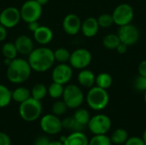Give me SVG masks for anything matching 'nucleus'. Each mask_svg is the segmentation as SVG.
I'll use <instances>...</instances> for the list:
<instances>
[{"instance_id": "1", "label": "nucleus", "mask_w": 146, "mask_h": 145, "mask_svg": "<svg viewBox=\"0 0 146 145\" xmlns=\"http://www.w3.org/2000/svg\"><path fill=\"white\" fill-rule=\"evenodd\" d=\"M27 62L32 70L38 73H44L50 69L56 62L54 51L47 47L33 49L28 55Z\"/></svg>"}, {"instance_id": "2", "label": "nucleus", "mask_w": 146, "mask_h": 145, "mask_svg": "<svg viewBox=\"0 0 146 145\" xmlns=\"http://www.w3.org/2000/svg\"><path fill=\"white\" fill-rule=\"evenodd\" d=\"M32 73V68L28 62L23 58L12 60L7 67L6 75L9 81L15 84H21L28 79Z\"/></svg>"}, {"instance_id": "3", "label": "nucleus", "mask_w": 146, "mask_h": 145, "mask_svg": "<svg viewBox=\"0 0 146 145\" xmlns=\"http://www.w3.org/2000/svg\"><path fill=\"white\" fill-rule=\"evenodd\" d=\"M86 100L87 105L95 111L104 110L110 103V95L107 90L98 86H92L88 91Z\"/></svg>"}, {"instance_id": "4", "label": "nucleus", "mask_w": 146, "mask_h": 145, "mask_svg": "<svg viewBox=\"0 0 146 145\" xmlns=\"http://www.w3.org/2000/svg\"><path fill=\"white\" fill-rule=\"evenodd\" d=\"M42 110L43 107L41 102L33 97L20 103L19 106V115L21 118L27 122L37 121L40 117Z\"/></svg>"}, {"instance_id": "5", "label": "nucleus", "mask_w": 146, "mask_h": 145, "mask_svg": "<svg viewBox=\"0 0 146 145\" xmlns=\"http://www.w3.org/2000/svg\"><path fill=\"white\" fill-rule=\"evenodd\" d=\"M62 100L66 103L68 109H76L80 108L85 99L82 90L76 85H68L64 87Z\"/></svg>"}, {"instance_id": "6", "label": "nucleus", "mask_w": 146, "mask_h": 145, "mask_svg": "<svg viewBox=\"0 0 146 145\" xmlns=\"http://www.w3.org/2000/svg\"><path fill=\"white\" fill-rule=\"evenodd\" d=\"M87 126L90 132L94 135L107 134L112 126L111 119L104 114H98L91 117Z\"/></svg>"}, {"instance_id": "7", "label": "nucleus", "mask_w": 146, "mask_h": 145, "mask_svg": "<svg viewBox=\"0 0 146 145\" xmlns=\"http://www.w3.org/2000/svg\"><path fill=\"white\" fill-rule=\"evenodd\" d=\"M20 12L21 20L26 23L37 21L41 17L42 6L36 0H27L22 4Z\"/></svg>"}, {"instance_id": "8", "label": "nucleus", "mask_w": 146, "mask_h": 145, "mask_svg": "<svg viewBox=\"0 0 146 145\" xmlns=\"http://www.w3.org/2000/svg\"><path fill=\"white\" fill-rule=\"evenodd\" d=\"M114 23L119 26L132 23L134 17L133 7L128 3H121L116 6L112 14Z\"/></svg>"}, {"instance_id": "9", "label": "nucleus", "mask_w": 146, "mask_h": 145, "mask_svg": "<svg viewBox=\"0 0 146 145\" xmlns=\"http://www.w3.org/2000/svg\"><path fill=\"white\" fill-rule=\"evenodd\" d=\"M92 59V53L88 50L80 48L71 53L68 62L72 68L81 70L86 68L91 64Z\"/></svg>"}, {"instance_id": "10", "label": "nucleus", "mask_w": 146, "mask_h": 145, "mask_svg": "<svg viewBox=\"0 0 146 145\" xmlns=\"http://www.w3.org/2000/svg\"><path fill=\"white\" fill-rule=\"evenodd\" d=\"M40 127L41 130L49 135L58 134L62 132V121L58 116L53 114H48L44 115L40 120Z\"/></svg>"}, {"instance_id": "11", "label": "nucleus", "mask_w": 146, "mask_h": 145, "mask_svg": "<svg viewBox=\"0 0 146 145\" xmlns=\"http://www.w3.org/2000/svg\"><path fill=\"white\" fill-rule=\"evenodd\" d=\"M117 35L120 38L121 42L127 44V46L135 44L140 37L138 27L132 23L120 26L117 32Z\"/></svg>"}, {"instance_id": "12", "label": "nucleus", "mask_w": 146, "mask_h": 145, "mask_svg": "<svg viewBox=\"0 0 146 145\" xmlns=\"http://www.w3.org/2000/svg\"><path fill=\"white\" fill-rule=\"evenodd\" d=\"M72 77H73L72 67L67 63H59L53 68L51 73L52 81L63 85L68 84L71 80Z\"/></svg>"}, {"instance_id": "13", "label": "nucleus", "mask_w": 146, "mask_h": 145, "mask_svg": "<svg viewBox=\"0 0 146 145\" xmlns=\"http://www.w3.org/2000/svg\"><path fill=\"white\" fill-rule=\"evenodd\" d=\"M21 19L20 9L15 7H8L0 12V24L6 28L15 27Z\"/></svg>"}, {"instance_id": "14", "label": "nucleus", "mask_w": 146, "mask_h": 145, "mask_svg": "<svg viewBox=\"0 0 146 145\" xmlns=\"http://www.w3.org/2000/svg\"><path fill=\"white\" fill-rule=\"evenodd\" d=\"M81 21L75 14L67 15L62 21L64 32L68 35H76L81 29Z\"/></svg>"}, {"instance_id": "15", "label": "nucleus", "mask_w": 146, "mask_h": 145, "mask_svg": "<svg viewBox=\"0 0 146 145\" xmlns=\"http://www.w3.org/2000/svg\"><path fill=\"white\" fill-rule=\"evenodd\" d=\"M18 54L23 56H28L33 50V42L27 35H20L16 38L15 41L14 42Z\"/></svg>"}, {"instance_id": "16", "label": "nucleus", "mask_w": 146, "mask_h": 145, "mask_svg": "<svg viewBox=\"0 0 146 145\" xmlns=\"http://www.w3.org/2000/svg\"><path fill=\"white\" fill-rule=\"evenodd\" d=\"M33 38L38 44L45 45L50 43L53 39V32L49 26H39V27L33 32Z\"/></svg>"}, {"instance_id": "17", "label": "nucleus", "mask_w": 146, "mask_h": 145, "mask_svg": "<svg viewBox=\"0 0 146 145\" xmlns=\"http://www.w3.org/2000/svg\"><path fill=\"white\" fill-rule=\"evenodd\" d=\"M98 20L94 17H88L81 23V32L86 38H92L97 35L99 31Z\"/></svg>"}, {"instance_id": "18", "label": "nucleus", "mask_w": 146, "mask_h": 145, "mask_svg": "<svg viewBox=\"0 0 146 145\" xmlns=\"http://www.w3.org/2000/svg\"><path fill=\"white\" fill-rule=\"evenodd\" d=\"M96 81V75L94 73L89 69H81L78 74L79 84L85 88H91L94 86Z\"/></svg>"}, {"instance_id": "19", "label": "nucleus", "mask_w": 146, "mask_h": 145, "mask_svg": "<svg viewBox=\"0 0 146 145\" xmlns=\"http://www.w3.org/2000/svg\"><path fill=\"white\" fill-rule=\"evenodd\" d=\"M89 140L82 132H73L63 141V145H88Z\"/></svg>"}, {"instance_id": "20", "label": "nucleus", "mask_w": 146, "mask_h": 145, "mask_svg": "<svg viewBox=\"0 0 146 145\" xmlns=\"http://www.w3.org/2000/svg\"><path fill=\"white\" fill-rule=\"evenodd\" d=\"M31 97V91L26 87H18L12 91V100L21 103Z\"/></svg>"}, {"instance_id": "21", "label": "nucleus", "mask_w": 146, "mask_h": 145, "mask_svg": "<svg viewBox=\"0 0 146 145\" xmlns=\"http://www.w3.org/2000/svg\"><path fill=\"white\" fill-rule=\"evenodd\" d=\"M110 138L112 144L121 145L124 144L129 137H128V132H127V130L123 128H118V129H115L112 132Z\"/></svg>"}, {"instance_id": "22", "label": "nucleus", "mask_w": 146, "mask_h": 145, "mask_svg": "<svg viewBox=\"0 0 146 145\" xmlns=\"http://www.w3.org/2000/svg\"><path fill=\"white\" fill-rule=\"evenodd\" d=\"M121 43V42L120 40L119 36L115 33H109L106 36H104L103 38L104 47L110 50H115Z\"/></svg>"}, {"instance_id": "23", "label": "nucleus", "mask_w": 146, "mask_h": 145, "mask_svg": "<svg viewBox=\"0 0 146 145\" xmlns=\"http://www.w3.org/2000/svg\"><path fill=\"white\" fill-rule=\"evenodd\" d=\"M95 84L97 86L103 89H109L113 84V78L108 73H101L96 76Z\"/></svg>"}, {"instance_id": "24", "label": "nucleus", "mask_w": 146, "mask_h": 145, "mask_svg": "<svg viewBox=\"0 0 146 145\" xmlns=\"http://www.w3.org/2000/svg\"><path fill=\"white\" fill-rule=\"evenodd\" d=\"M62 128L70 130L73 132H82L85 129V126L78 123L74 117H66L62 121Z\"/></svg>"}, {"instance_id": "25", "label": "nucleus", "mask_w": 146, "mask_h": 145, "mask_svg": "<svg viewBox=\"0 0 146 145\" xmlns=\"http://www.w3.org/2000/svg\"><path fill=\"white\" fill-rule=\"evenodd\" d=\"M30 91H31V97H33L36 100L41 101L42 99H44L46 97V95L48 93V89L44 84L38 83L33 86V88Z\"/></svg>"}, {"instance_id": "26", "label": "nucleus", "mask_w": 146, "mask_h": 145, "mask_svg": "<svg viewBox=\"0 0 146 145\" xmlns=\"http://www.w3.org/2000/svg\"><path fill=\"white\" fill-rule=\"evenodd\" d=\"M74 120L83 125V126H87L90 119H91V116H90V113L88 112V110H86V109H83V108H78L76 109L74 114Z\"/></svg>"}, {"instance_id": "27", "label": "nucleus", "mask_w": 146, "mask_h": 145, "mask_svg": "<svg viewBox=\"0 0 146 145\" xmlns=\"http://www.w3.org/2000/svg\"><path fill=\"white\" fill-rule=\"evenodd\" d=\"M12 100V91L5 85L0 84V109L7 107Z\"/></svg>"}, {"instance_id": "28", "label": "nucleus", "mask_w": 146, "mask_h": 145, "mask_svg": "<svg viewBox=\"0 0 146 145\" xmlns=\"http://www.w3.org/2000/svg\"><path fill=\"white\" fill-rule=\"evenodd\" d=\"M2 53L4 58H8L10 60H14L17 57L18 51L14 43L8 42L5 43L2 47Z\"/></svg>"}, {"instance_id": "29", "label": "nucleus", "mask_w": 146, "mask_h": 145, "mask_svg": "<svg viewBox=\"0 0 146 145\" xmlns=\"http://www.w3.org/2000/svg\"><path fill=\"white\" fill-rule=\"evenodd\" d=\"M63 91H64L63 85L53 82L52 84L50 85V86L48 88V94L51 98L58 99L62 97Z\"/></svg>"}, {"instance_id": "30", "label": "nucleus", "mask_w": 146, "mask_h": 145, "mask_svg": "<svg viewBox=\"0 0 146 145\" xmlns=\"http://www.w3.org/2000/svg\"><path fill=\"white\" fill-rule=\"evenodd\" d=\"M71 53L66 48H57L54 51V57L55 61L58 62L59 63H66L69 61Z\"/></svg>"}, {"instance_id": "31", "label": "nucleus", "mask_w": 146, "mask_h": 145, "mask_svg": "<svg viewBox=\"0 0 146 145\" xmlns=\"http://www.w3.org/2000/svg\"><path fill=\"white\" fill-rule=\"evenodd\" d=\"M88 145H112V142L106 134H99L94 135L89 140Z\"/></svg>"}, {"instance_id": "32", "label": "nucleus", "mask_w": 146, "mask_h": 145, "mask_svg": "<svg viewBox=\"0 0 146 145\" xmlns=\"http://www.w3.org/2000/svg\"><path fill=\"white\" fill-rule=\"evenodd\" d=\"M68 109V108L64 103V101L61 100V101H56L53 103L51 107V111L53 115L56 116H61V115H63L67 112Z\"/></svg>"}, {"instance_id": "33", "label": "nucleus", "mask_w": 146, "mask_h": 145, "mask_svg": "<svg viewBox=\"0 0 146 145\" xmlns=\"http://www.w3.org/2000/svg\"><path fill=\"white\" fill-rule=\"evenodd\" d=\"M98 22L100 27L102 28H108L110 27L114 24L113 16L110 14H102L98 17Z\"/></svg>"}, {"instance_id": "34", "label": "nucleus", "mask_w": 146, "mask_h": 145, "mask_svg": "<svg viewBox=\"0 0 146 145\" xmlns=\"http://www.w3.org/2000/svg\"><path fill=\"white\" fill-rule=\"evenodd\" d=\"M133 86L136 91H146V77L139 74L133 81Z\"/></svg>"}, {"instance_id": "35", "label": "nucleus", "mask_w": 146, "mask_h": 145, "mask_svg": "<svg viewBox=\"0 0 146 145\" xmlns=\"http://www.w3.org/2000/svg\"><path fill=\"white\" fill-rule=\"evenodd\" d=\"M124 145H146L142 138L139 137H131L128 138Z\"/></svg>"}, {"instance_id": "36", "label": "nucleus", "mask_w": 146, "mask_h": 145, "mask_svg": "<svg viewBox=\"0 0 146 145\" xmlns=\"http://www.w3.org/2000/svg\"><path fill=\"white\" fill-rule=\"evenodd\" d=\"M0 145H11L9 136L3 132H0Z\"/></svg>"}, {"instance_id": "37", "label": "nucleus", "mask_w": 146, "mask_h": 145, "mask_svg": "<svg viewBox=\"0 0 146 145\" xmlns=\"http://www.w3.org/2000/svg\"><path fill=\"white\" fill-rule=\"evenodd\" d=\"M50 139L45 137V136H39L38 137L34 142H33V145H48L50 143Z\"/></svg>"}, {"instance_id": "38", "label": "nucleus", "mask_w": 146, "mask_h": 145, "mask_svg": "<svg viewBox=\"0 0 146 145\" xmlns=\"http://www.w3.org/2000/svg\"><path fill=\"white\" fill-rule=\"evenodd\" d=\"M138 71H139V74L146 77V59L143 60L139 63V65L138 67Z\"/></svg>"}, {"instance_id": "39", "label": "nucleus", "mask_w": 146, "mask_h": 145, "mask_svg": "<svg viewBox=\"0 0 146 145\" xmlns=\"http://www.w3.org/2000/svg\"><path fill=\"white\" fill-rule=\"evenodd\" d=\"M7 38V28L0 24V42L4 41Z\"/></svg>"}, {"instance_id": "40", "label": "nucleus", "mask_w": 146, "mask_h": 145, "mask_svg": "<svg viewBox=\"0 0 146 145\" xmlns=\"http://www.w3.org/2000/svg\"><path fill=\"white\" fill-rule=\"evenodd\" d=\"M127 44H123V43H121L118 46H117V48L115 49V50L119 53V54H125L127 51Z\"/></svg>"}, {"instance_id": "41", "label": "nucleus", "mask_w": 146, "mask_h": 145, "mask_svg": "<svg viewBox=\"0 0 146 145\" xmlns=\"http://www.w3.org/2000/svg\"><path fill=\"white\" fill-rule=\"evenodd\" d=\"M28 24V28H29V30L31 31V32H35L38 27H39V23L38 22V21H32V22H29V23H27Z\"/></svg>"}, {"instance_id": "42", "label": "nucleus", "mask_w": 146, "mask_h": 145, "mask_svg": "<svg viewBox=\"0 0 146 145\" xmlns=\"http://www.w3.org/2000/svg\"><path fill=\"white\" fill-rule=\"evenodd\" d=\"M48 145H63V143L62 141H58V140H55V141H50Z\"/></svg>"}, {"instance_id": "43", "label": "nucleus", "mask_w": 146, "mask_h": 145, "mask_svg": "<svg viewBox=\"0 0 146 145\" xmlns=\"http://www.w3.org/2000/svg\"><path fill=\"white\" fill-rule=\"evenodd\" d=\"M36 1H37V2L41 5V6H43V5H45V4H46L50 0H36Z\"/></svg>"}, {"instance_id": "44", "label": "nucleus", "mask_w": 146, "mask_h": 145, "mask_svg": "<svg viewBox=\"0 0 146 145\" xmlns=\"http://www.w3.org/2000/svg\"><path fill=\"white\" fill-rule=\"evenodd\" d=\"M142 138H143L144 142L145 143V144H146V128L145 129L144 132H143V136H142Z\"/></svg>"}, {"instance_id": "45", "label": "nucleus", "mask_w": 146, "mask_h": 145, "mask_svg": "<svg viewBox=\"0 0 146 145\" xmlns=\"http://www.w3.org/2000/svg\"><path fill=\"white\" fill-rule=\"evenodd\" d=\"M144 99H145V103L146 104V91H145V97H144Z\"/></svg>"}]
</instances>
